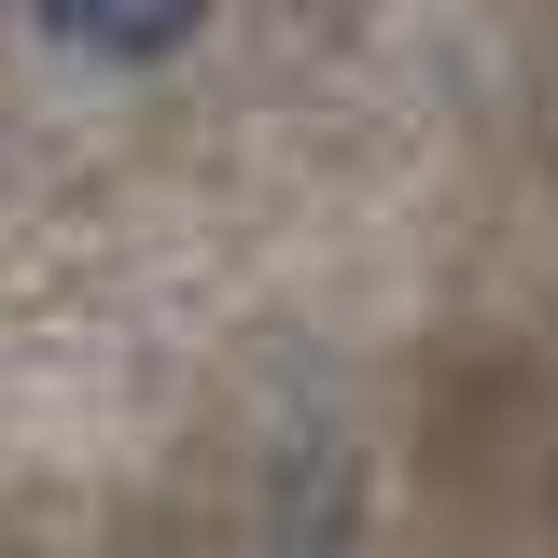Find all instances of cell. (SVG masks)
I'll list each match as a JSON object with an SVG mask.
<instances>
[{
	"mask_svg": "<svg viewBox=\"0 0 558 558\" xmlns=\"http://www.w3.org/2000/svg\"><path fill=\"white\" fill-rule=\"evenodd\" d=\"M43 28H57L70 57H168L182 28H196L209 0H28Z\"/></svg>",
	"mask_w": 558,
	"mask_h": 558,
	"instance_id": "6da1fadb",
	"label": "cell"
}]
</instances>
